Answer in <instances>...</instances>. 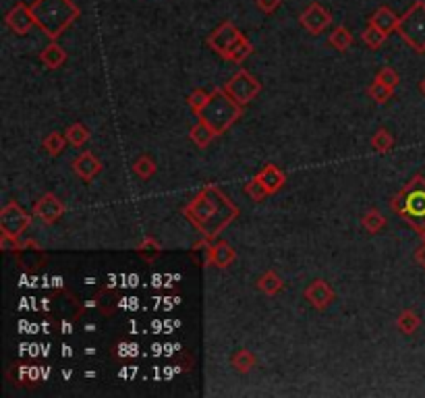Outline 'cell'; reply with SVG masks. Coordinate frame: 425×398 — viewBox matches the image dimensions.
<instances>
[{"label": "cell", "mask_w": 425, "mask_h": 398, "mask_svg": "<svg viewBox=\"0 0 425 398\" xmlns=\"http://www.w3.org/2000/svg\"><path fill=\"white\" fill-rule=\"evenodd\" d=\"M183 214L193 222V227L201 235L214 239L239 216V208L218 187L210 185L189 201Z\"/></svg>", "instance_id": "6da1fadb"}, {"label": "cell", "mask_w": 425, "mask_h": 398, "mask_svg": "<svg viewBox=\"0 0 425 398\" xmlns=\"http://www.w3.org/2000/svg\"><path fill=\"white\" fill-rule=\"evenodd\" d=\"M31 13L36 25L50 40H56L75 23L82 10L73 0H33Z\"/></svg>", "instance_id": "7a4b0ae2"}, {"label": "cell", "mask_w": 425, "mask_h": 398, "mask_svg": "<svg viewBox=\"0 0 425 398\" xmlns=\"http://www.w3.org/2000/svg\"><path fill=\"white\" fill-rule=\"evenodd\" d=\"M392 212L399 214L419 235L425 231V176L415 174L392 199Z\"/></svg>", "instance_id": "3957f363"}, {"label": "cell", "mask_w": 425, "mask_h": 398, "mask_svg": "<svg viewBox=\"0 0 425 398\" xmlns=\"http://www.w3.org/2000/svg\"><path fill=\"white\" fill-rule=\"evenodd\" d=\"M241 114H243V106L239 102H235L222 87V89L212 91L208 104L201 108V112L197 116L203 123H208L216 135H222L241 118Z\"/></svg>", "instance_id": "277c9868"}, {"label": "cell", "mask_w": 425, "mask_h": 398, "mask_svg": "<svg viewBox=\"0 0 425 398\" xmlns=\"http://www.w3.org/2000/svg\"><path fill=\"white\" fill-rule=\"evenodd\" d=\"M399 36L419 54H425V0H415L399 21Z\"/></svg>", "instance_id": "5b68a950"}, {"label": "cell", "mask_w": 425, "mask_h": 398, "mask_svg": "<svg viewBox=\"0 0 425 398\" xmlns=\"http://www.w3.org/2000/svg\"><path fill=\"white\" fill-rule=\"evenodd\" d=\"M224 91L235 100L239 102L241 106L254 102L255 95L261 91V83L255 79L252 73L247 71H239L233 79H229V83L224 85Z\"/></svg>", "instance_id": "8992f818"}, {"label": "cell", "mask_w": 425, "mask_h": 398, "mask_svg": "<svg viewBox=\"0 0 425 398\" xmlns=\"http://www.w3.org/2000/svg\"><path fill=\"white\" fill-rule=\"evenodd\" d=\"M31 218L29 214L17 204V201H8L2 210H0V231L13 237L23 235V231L29 227Z\"/></svg>", "instance_id": "52a82bcc"}, {"label": "cell", "mask_w": 425, "mask_h": 398, "mask_svg": "<svg viewBox=\"0 0 425 398\" xmlns=\"http://www.w3.org/2000/svg\"><path fill=\"white\" fill-rule=\"evenodd\" d=\"M241 36H243V33L239 31V27H237L235 23L224 21L222 25H218V27L210 33V38H208V46H210L214 52H218L220 56H226L229 48H231Z\"/></svg>", "instance_id": "ba28073f"}, {"label": "cell", "mask_w": 425, "mask_h": 398, "mask_svg": "<svg viewBox=\"0 0 425 398\" xmlns=\"http://www.w3.org/2000/svg\"><path fill=\"white\" fill-rule=\"evenodd\" d=\"M4 23L6 27L17 33V36H27L31 31V27L36 25V19H33V13H31V6L23 4V2H17L6 15H4Z\"/></svg>", "instance_id": "9c48e42d"}, {"label": "cell", "mask_w": 425, "mask_h": 398, "mask_svg": "<svg viewBox=\"0 0 425 398\" xmlns=\"http://www.w3.org/2000/svg\"><path fill=\"white\" fill-rule=\"evenodd\" d=\"M299 21H301V25H303L309 33L320 36V33L332 23V15H330L320 2H311V4L301 13Z\"/></svg>", "instance_id": "30bf717a"}, {"label": "cell", "mask_w": 425, "mask_h": 398, "mask_svg": "<svg viewBox=\"0 0 425 398\" xmlns=\"http://www.w3.org/2000/svg\"><path fill=\"white\" fill-rule=\"evenodd\" d=\"M334 291L330 289V284L326 280H314L309 282V286L305 289V299L320 312H324L328 305H332L334 301Z\"/></svg>", "instance_id": "8fae6325"}, {"label": "cell", "mask_w": 425, "mask_h": 398, "mask_svg": "<svg viewBox=\"0 0 425 398\" xmlns=\"http://www.w3.org/2000/svg\"><path fill=\"white\" fill-rule=\"evenodd\" d=\"M33 214L40 218V220H44V222H56L63 214H65V206H63V201L56 197V195H52V193H46L44 197H40L38 199V204H36V208H33Z\"/></svg>", "instance_id": "7c38bea8"}, {"label": "cell", "mask_w": 425, "mask_h": 398, "mask_svg": "<svg viewBox=\"0 0 425 398\" xmlns=\"http://www.w3.org/2000/svg\"><path fill=\"white\" fill-rule=\"evenodd\" d=\"M399 21H401V17H399L390 6H378L376 13L369 17V25L378 27V29L384 31L386 36L399 29Z\"/></svg>", "instance_id": "4fadbf2b"}, {"label": "cell", "mask_w": 425, "mask_h": 398, "mask_svg": "<svg viewBox=\"0 0 425 398\" xmlns=\"http://www.w3.org/2000/svg\"><path fill=\"white\" fill-rule=\"evenodd\" d=\"M255 178L270 191V195H274L276 191H280L282 185H284V181H286L284 172H282L278 166H274V164L263 166V168L255 174Z\"/></svg>", "instance_id": "5bb4252c"}, {"label": "cell", "mask_w": 425, "mask_h": 398, "mask_svg": "<svg viewBox=\"0 0 425 398\" xmlns=\"http://www.w3.org/2000/svg\"><path fill=\"white\" fill-rule=\"evenodd\" d=\"M73 170L82 181H91L100 170H102V162L95 158L91 152H84L77 158L73 160Z\"/></svg>", "instance_id": "9a60e30c"}, {"label": "cell", "mask_w": 425, "mask_h": 398, "mask_svg": "<svg viewBox=\"0 0 425 398\" xmlns=\"http://www.w3.org/2000/svg\"><path fill=\"white\" fill-rule=\"evenodd\" d=\"M208 255H210V263H214V266H218V268H229V266L237 259V253H235V249H233L229 243H216V245H212L210 251H208Z\"/></svg>", "instance_id": "2e32d148"}, {"label": "cell", "mask_w": 425, "mask_h": 398, "mask_svg": "<svg viewBox=\"0 0 425 398\" xmlns=\"http://www.w3.org/2000/svg\"><path fill=\"white\" fill-rule=\"evenodd\" d=\"M40 61H42V65L48 67V69H59V67L65 65V61H67V52H65L56 42H50V44L42 50Z\"/></svg>", "instance_id": "e0dca14e"}, {"label": "cell", "mask_w": 425, "mask_h": 398, "mask_svg": "<svg viewBox=\"0 0 425 398\" xmlns=\"http://www.w3.org/2000/svg\"><path fill=\"white\" fill-rule=\"evenodd\" d=\"M254 52V46H252V42L245 38V36H241L231 48H229V52H226V61H231V63H243L249 54Z\"/></svg>", "instance_id": "ac0fdd59"}, {"label": "cell", "mask_w": 425, "mask_h": 398, "mask_svg": "<svg viewBox=\"0 0 425 398\" xmlns=\"http://www.w3.org/2000/svg\"><path fill=\"white\" fill-rule=\"evenodd\" d=\"M214 137H218V135H216L214 129H212L208 123H203L201 118H199V123L191 129V139H193V144L199 146V148H208Z\"/></svg>", "instance_id": "d6986e66"}, {"label": "cell", "mask_w": 425, "mask_h": 398, "mask_svg": "<svg viewBox=\"0 0 425 398\" xmlns=\"http://www.w3.org/2000/svg\"><path fill=\"white\" fill-rule=\"evenodd\" d=\"M419 326H422V318H419L415 312H411V309H405V312L399 316V319H396V328H399L403 334H415Z\"/></svg>", "instance_id": "ffe728a7"}, {"label": "cell", "mask_w": 425, "mask_h": 398, "mask_svg": "<svg viewBox=\"0 0 425 398\" xmlns=\"http://www.w3.org/2000/svg\"><path fill=\"white\" fill-rule=\"evenodd\" d=\"M257 289H259L261 293H265V295H276V293L282 291V280L276 276V272L268 270V272L257 280Z\"/></svg>", "instance_id": "44dd1931"}, {"label": "cell", "mask_w": 425, "mask_h": 398, "mask_svg": "<svg viewBox=\"0 0 425 398\" xmlns=\"http://www.w3.org/2000/svg\"><path fill=\"white\" fill-rule=\"evenodd\" d=\"M255 363H257L255 355L252 351H247V349L237 351L235 357H233V367H235L239 374H247V372H252L255 367Z\"/></svg>", "instance_id": "7402d4cb"}, {"label": "cell", "mask_w": 425, "mask_h": 398, "mask_svg": "<svg viewBox=\"0 0 425 398\" xmlns=\"http://www.w3.org/2000/svg\"><path fill=\"white\" fill-rule=\"evenodd\" d=\"M328 44H330L332 48H337L339 52H344V50H348V46L353 44V36H350V31H348L344 25H339V27L332 31V36L328 38Z\"/></svg>", "instance_id": "603a6c76"}, {"label": "cell", "mask_w": 425, "mask_h": 398, "mask_svg": "<svg viewBox=\"0 0 425 398\" xmlns=\"http://www.w3.org/2000/svg\"><path fill=\"white\" fill-rule=\"evenodd\" d=\"M67 137L63 135V133H59V131H54V133H50L46 139H44V150L50 154V156H59L63 150H65V146H67Z\"/></svg>", "instance_id": "cb8c5ba5"}, {"label": "cell", "mask_w": 425, "mask_h": 398, "mask_svg": "<svg viewBox=\"0 0 425 398\" xmlns=\"http://www.w3.org/2000/svg\"><path fill=\"white\" fill-rule=\"evenodd\" d=\"M386 33L384 31H380L378 27H373V25H367L365 29H363V33H361V40L369 46V48H380L384 42H386Z\"/></svg>", "instance_id": "d4e9b609"}, {"label": "cell", "mask_w": 425, "mask_h": 398, "mask_svg": "<svg viewBox=\"0 0 425 398\" xmlns=\"http://www.w3.org/2000/svg\"><path fill=\"white\" fill-rule=\"evenodd\" d=\"M361 222H363L365 231H369V233H378V231H382V229L386 227V218H384L378 210H369V212H365Z\"/></svg>", "instance_id": "484cf974"}, {"label": "cell", "mask_w": 425, "mask_h": 398, "mask_svg": "<svg viewBox=\"0 0 425 398\" xmlns=\"http://www.w3.org/2000/svg\"><path fill=\"white\" fill-rule=\"evenodd\" d=\"M67 139H69V144L71 146H84L85 141L89 139V129L85 127V125H82V123H73L69 129H67Z\"/></svg>", "instance_id": "4316f807"}, {"label": "cell", "mask_w": 425, "mask_h": 398, "mask_svg": "<svg viewBox=\"0 0 425 398\" xmlns=\"http://www.w3.org/2000/svg\"><path fill=\"white\" fill-rule=\"evenodd\" d=\"M133 170H135V174L137 176H141V178H150V176H154L156 174V162L150 158V156H139V158L133 162Z\"/></svg>", "instance_id": "83f0119b"}, {"label": "cell", "mask_w": 425, "mask_h": 398, "mask_svg": "<svg viewBox=\"0 0 425 398\" xmlns=\"http://www.w3.org/2000/svg\"><path fill=\"white\" fill-rule=\"evenodd\" d=\"M392 91H394V89L386 87V85H384V83H380V81H373V83L369 85V89H367L369 98H371L376 104H386V102L392 98Z\"/></svg>", "instance_id": "f1b7e54d"}, {"label": "cell", "mask_w": 425, "mask_h": 398, "mask_svg": "<svg viewBox=\"0 0 425 398\" xmlns=\"http://www.w3.org/2000/svg\"><path fill=\"white\" fill-rule=\"evenodd\" d=\"M210 91H206V89H201V87H197V89H193L191 93H189V98H187V104H189V108L195 112V114H199L201 112V108L208 104V100H210Z\"/></svg>", "instance_id": "f546056e"}, {"label": "cell", "mask_w": 425, "mask_h": 398, "mask_svg": "<svg viewBox=\"0 0 425 398\" xmlns=\"http://www.w3.org/2000/svg\"><path fill=\"white\" fill-rule=\"evenodd\" d=\"M394 146V137L386 131V129H380L373 137H371V148L380 154H386L390 148Z\"/></svg>", "instance_id": "4dcf8cb0"}, {"label": "cell", "mask_w": 425, "mask_h": 398, "mask_svg": "<svg viewBox=\"0 0 425 398\" xmlns=\"http://www.w3.org/2000/svg\"><path fill=\"white\" fill-rule=\"evenodd\" d=\"M376 81L384 83V85L390 87V89H396V85H399L401 77H399V73H396L392 67H382V69L378 71V75H376Z\"/></svg>", "instance_id": "1f68e13d"}, {"label": "cell", "mask_w": 425, "mask_h": 398, "mask_svg": "<svg viewBox=\"0 0 425 398\" xmlns=\"http://www.w3.org/2000/svg\"><path fill=\"white\" fill-rule=\"evenodd\" d=\"M245 193H247V195H249L254 201H263V199L270 195V191H268V189H265V187H263V185H261V183L255 178V176L252 178V181H249V183H247V185H245Z\"/></svg>", "instance_id": "d6a6232c"}, {"label": "cell", "mask_w": 425, "mask_h": 398, "mask_svg": "<svg viewBox=\"0 0 425 398\" xmlns=\"http://www.w3.org/2000/svg\"><path fill=\"white\" fill-rule=\"evenodd\" d=\"M137 251H139V253H141L146 259H154V257L160 253V245H158V243H156L154 239H150V237H148V239L141 240V245L137 247Z\"/></svg>", "instance_id": "836d02e7"}, {"label": "cell", "mask_w": 425, "mask_h": 398, "mask_svg": "<svg viewBox=\"0 0 425 398\" xmlns=\"http://www.w3.org/2000/svg\"><path fill=\"white\" fill-rule=\"evenodd\" d=\"M17 239H19V237H13V235L2 233V235H0V249H2V251H19V249H21V243Z\"/></svg>", "instance_id": "e575fe53"}, {"label": "cell", "mask_w": 425, "mask_h": 398, "mask_svg": "<svg viewBox=\"0 0 425 398\" xmlns=\"http://www.w3.org/2000/svg\"><path fill=\"white\" fill-rule=\"evenodd\" d=\"M280 2H282V0H255L257 8H259L261 13H265V15H272V13L280 6Z\"/></svg>", "instance_id": "d590c367"}, {"label": "cell", "mask_w": 425, "mask_h": 398, "mask_svg": "<svg viewBox=\"0 0 425 398\" xmlns=\"http://www.w3.org/2000/svg\"><path fill=\"white\" fill-rule=\"evenodd\" d=\"M415 261L425 270V240L417 247V251H415Z\"/></svg>", "instance_id": "8d00e7d4"}, {"label": "cell", "mask_w": 425, "mask_h": 398, "mask_svg": "<svg viewBox=\"0 0 425 398\" xmlns=\"http://www.w3.org/2000/svg\"><path fill=\"white\" fill-rule=\"evenodd\" d=\"M419 89H422V93H424V95H425V77H424V79H422V83H419Z\"/></svg>", "instance_id": "74e56055"}, {"label": "cell", "mask_w": 425, "mask_h": 398, "mask_svg": "<svg viewBox=\"0 0 425 398\" xmlns=\"http://www.w3.org/2000/svg\"><path fill=\"white\" fill-rule=\"evenodd\" d=\"M422 240H425V231H424V233H422Z\"/></svg>", "instance_id": "f35d334b"}]
</instances>
